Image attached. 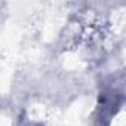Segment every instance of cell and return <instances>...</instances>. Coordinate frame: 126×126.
Listing matches in <instances>:
<instances>
[{
	"label": "cell",
	"mask_w": 126,
	"mask_h": 126,
	"mask_svg": "<svg viewBox=\"0 0 126 126\" xmlns=\"http://www.w3.org/2000/svg\"><path fill=\"white\" fill-rule=\"evenodd\" d=\"M19 126H46L43 122H37V120H30V119H24L21 122Z\"/></svg>",
	"instance_id": "7a4b0ae2"
},
{
	"label": "cell",
	"mask_w": 126,
	"mask_h": 126,
	"mask_svg": "<svg viewBox=\"0 0 126 126\" xmlns=\"http://www.w3.org/2000/svg\"><path fill=\"white\" fill-rule=\"evenodd\" d=\"M114 79L116 77H111L107 83H104L102 89L98 94V101L94 113V126H110L111 120L123 105V88L122 83L116 85Z\"/></svg>",
	"instance_id": "6da1fadb"
}]
</instances>
